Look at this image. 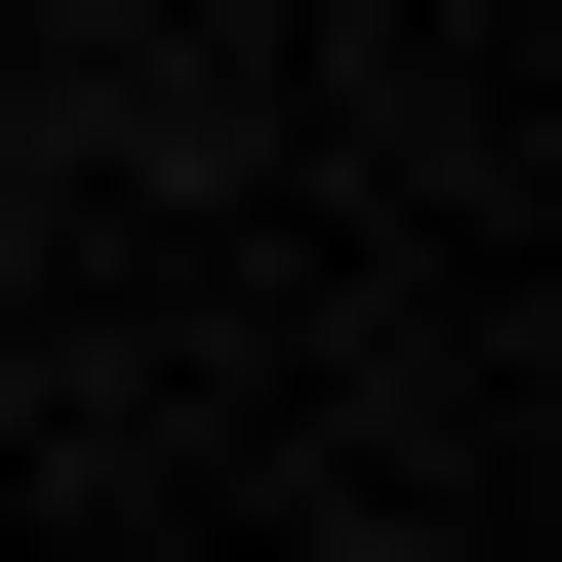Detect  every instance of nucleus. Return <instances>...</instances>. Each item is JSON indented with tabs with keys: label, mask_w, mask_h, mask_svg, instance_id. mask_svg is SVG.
Listing matches in <instances>:
<instances>
[]
</instances>
